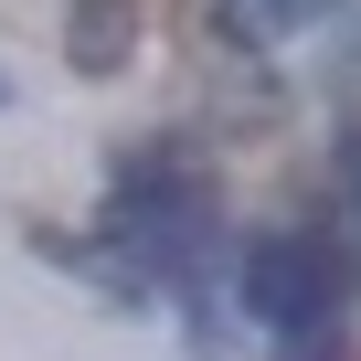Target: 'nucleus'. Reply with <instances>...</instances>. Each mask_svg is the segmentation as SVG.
<instances>
[{
    "instance_id": "1",
    "label": "nucleus",
    "mask_w": 361,
    "mask_h": 361,
    "mask_svg": "<svg viewBox=\"0 0 361 361\" xmlns=\"http://www.w3.org/2000/svg\"><path fill=\"white\" fill-rule=\"evenodd\" d=\"M234 298H245V319H255V329H276L287 350H308V329L329 319L340 276H329V255H319L308 234H266V245H245Z\"/></svg>"
},
{
    "instance_id": "3",
    "label": "nucleus",
    "mask_w": 361,
    "mask_h": 361,
    "mask_svg": "<svg viewBox=\"0 0 361 361\" xmlns=\"http://www.w3.org/2000/svg\"><path fill=\"white\" fill-rule=\"evenodd\" d=\"M329 11H340V0H224V32L234 43H287V32H308Z\"/></svg>"
},
{
    "instance_id": "4",
    "label": "nucleus",
    "mask_w": 361,
    "mask_h": 361,
    "mask_svg": "<svg viewBox=\"0 0 361 361\" xmlns=\"http://www.w3.org/2000/svg\"><path fill=\"white\" fill-rule=\"evenodd\" d=\"M0 106H11V75H0Z\"/></svg>"
},
{
    "instance_id": "2",
    "label": "nucleus",
    "mask_w": 361,
    "mask_h": 361,
    "mask_svg": "<svg viewBox=\"0 0 361 361\" xmlns=\"http://www.w3.org/2000/svg\"><path fill=\"white\" fill-rule=\"evenodd\" d=\"M128 43H138V0H75V32H64L75 75H117Z\"/></svg>"
}]
</instances>
